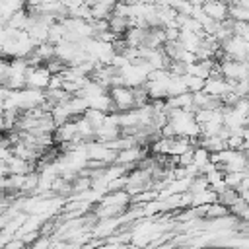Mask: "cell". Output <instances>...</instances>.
Instances as JSON below:
<instances>
[{
    "instance_id": "cell-1",
    "label": "cell",
    "mask_w": 249,
    "mask_h": 249,
    "mask_svg": "<svg viewBox=\"0 0 249 249\" xmlns=\"http://www.w3.org/2000/svg\"><path fill=\"white\" fill-rule=\"evenodd\" d=\"M167 124L173 130V136L191 140L195 146L200 138V126L195 121L193 111H169L167 113Z\"/></svg>"
},
{
    "instance_id": "cell-2",
    "label": "cell",
    "mask_w": 249,
    "mask_h": 249,
    "mask_svg": "<svg viewBox=\"0 0 249 249\" xmlns=\"http://www.w3.org/2000/svg\"><path fill=\"white\" fill-rule=\"evenodd\" d=\"M107 93H109V99H111V105H113V113H126L130 109H136L134 91L130 88L117 86V88H111Z\"/></svg>"
},
{
    "instance_id": "cell-3",
    "label": "cell",
    "mask_w": 249,
    "mask_h": 249,
    "mask_svg": "<svg viewBox=\"0 0 249 249\" xmlns=\"http://www.w3.org/2000/svg\"><path fill=\"white\" fill-rule=\"evenodd\" d=\"M51 82V74L49 70L39 64V66H29L25 72V88L27 89H35V91H47Z\"/></svg>"
},
{
    "instance_id": "cell-4",
    "label": "cell",
    "mask_w": 249,
    "mask_h": 249,
    "mask_svg": "<svg viewBox=\"0 0 249 249\" xmlns=\"http://www.w3.org/2000/svg\"><path fill=\"white\" fill-rule=\"evenodd\" d=\"M202 91H204L206 95H210L212 99L220 101L222 97H226L228 93H231V91H233V84H231V82H228V80H224V78H220L218 74H212L210 78H206V80H204Z\"/></svg>"
},
{
    "instance_id": "cell-5",
    "label": "cell",
    "mask_w": 249,
    "mask_h": 249,
    "mask_svg": "<svg viewBox=\"0 0 249 249\" xmlns=\"http://www.w3.org/2000/svg\"><path fill=\"white\" fill-rule=\"evenodd\" d=\"M204 16L214 21V23H222L228 19V2H220V0H210V2H202L200 4Z\"/></svg>"
},
{
    "instance_id": "cell-6",
    "label": "cell",
    "mask_w": 249,
    "mask_h": 249,
    "mask_svg": "<svg viewBox=\"0 0 249 249\" xmlns=\"http://www.w3.org/2000/svg\"><path fill=\"white\" fill-rule=\"evenodd\" d=\"M121 249H142V247H138V245H132V243H128V245H123Z\"/></svg>"
}]
</instances>
